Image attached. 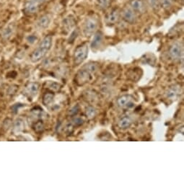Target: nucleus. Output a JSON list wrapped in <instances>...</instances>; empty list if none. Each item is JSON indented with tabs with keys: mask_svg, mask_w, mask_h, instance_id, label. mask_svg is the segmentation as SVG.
Instances as JSON below:
<instances>
[{
	"mask_svg": "<svg viewBox=\"0 0 184 184\" xmlns=\"http://www.w3.org/2000/svg\"><path fill=\"white\" fill-rule=\"evenodd\" d=\"M98 24V18L97 17L90 16L86 18L84 26H83V33L86 37H90L97 31Z\"/></svg>",
	"mask_w": 184,
	"mask_h": 184,
	"instance_id": "1",
	"label": "nucleus"
},
{
	"mask_svg": "<svg viewBox=\"0 0 184 184\" xmlns=\"http://www.w3.org/2000/svg\"><path fill=\"white\" fill-rule=\"evenodd\" d=\"M88 44L87 43H84L77 47L73 55L74 64L79 65L82 64L87 59V56H88Z\"/></svg>",
	"mask_w": 184,
	"mask_h": 184,
	"instance_id": "2",
	"label": "nucleus"
},
{
	"mask_svg": "<svg viewBox=\"0 0 184 184\" xmlns=\"http://www.w3.org/2000/svg\"><path fill=\"white\" fill-rule=\"evenodd\" d=\"M91 79H92V74H90L85 69H82L78 71L75 75V82L79 86L87 84L91 81Z\"/></svg>",
	"mask_w": 184,
	"mask_h": 184,
	"instance_id": "3",
	"label": "nucleus"
},
{
	"mask_svg": "<svg viewBox=\"0 0 184 184\" xmlns=\"http://www.w3.org/2000/svg\"><path fill=\"white\" fill-rule=\"evenodd\" d=\"M122 18L126 23L129 24H134L137 20V13L130 7H124L123 9L122 12Z\"/></svg>",
	"mask_w": 184,
	"mask_h": 184,
	"instance_id": "4",
	"label": "nucleus"
},
{
	"mask_svg": "<svg viewBox=\"0 0 184 184\" xmlns=\"http://www.w3.org/2000/svg\"><path fill=\"white\" fill-rule=\"evenodd\" d=\"M169 54L173 59H179L183 55V45L181 43H175L169 49Z\"/></svg>",
	"mask_w": 184,
	"mask_h": 184,
	"instance_id": "5",
	"label": "nucleus"
},
{
	"mask_svg": "<svg viewBox=\"0 0 184 184\" xmlns=\"http://www.w3.org/2000/svg\"><path fill=\"white\" fill-rule=\"evenodd\" d=\"M117 104L121 108H131L134 106L133 97L130 95H124L118 98L117 100Z\"/></svg>",
	"mask_w": 184,
	"mask_h": 184,
	"instance_id": "6",
	"label": "nucleus"
},
{
	"mask_svg": "<svg viewBox=\"0 0 184 184\" xmlns=\"http://www.w3.org/2000/svg\"><path fill=\"white\" fill-rule=\"evenodd\" d=\"M48 51L47 50L43 49L41 48H38L35 50L34 51L31 53V61L33 63H37L43 59L47 54Z\"/></svg>",
	"mask_w": 184,
	"mask_h": 184,
	"instance_id": "7",
	"label": "nucleus"
},
{
	"mask_svg": "<svg viewBox=\"0 0 184 184\" xmlns=\"http://www.w3.org/2000/svg\"><path fill=\"white\" fill-rule=\"evenodd\" d=\"M129 7L136 13H143L145 11V5L142 0H131L129 2Z\"/></svg>",
	"mask_w": 184,
	"mask_h": 184,
	"instance_id": "8",
	"label": "nucleus"
},
{
	"mask_svg": "<svg viewBox=\"0 0 184 184\" xmlns=\"http://www.w3.org/2000/svg\"><path fill=\"white\" fill-rule=\"evenodd\" d=\"M121 15V12L118 8L114 9L110 13L107 15L106 18H105V20H106V23L109 25H113L115 24L118 21L120 18Z\"/></svg>",
	"mask_w": 184,
	"mask_h": 184,
	"instance_id": "9",
	"label": "nucleus"
},
{
	"mask_svg": "<svg viewBox=\"0 0 184 184\" xmlns=\"http://www.w3.org/2000/svg\"><path fill=\"white\" fill-rule=\"evenodd\" d=\"M75 25H76V21L73 16L69 15L68 17H66V18H65L63 20L62 22L63 28H64V31H66V32H69L74 26H75Z\"/></svg>",
	"mask_w": 184,
	"mask_h": 184,
	"instance_id": "10",
	"label": "nucleus"
},
{
	"mask_svg": "<svg viewBox=\"0 0 184 184\" xmlns=\"http://www.w3.org/2000/svg\"><path fill=\"white\" fill-rule=\"evenodd\" d=\"M103 40V34L100 31H97L94 33V37L91 43V48L93 49H98L101 46Z\"/></svg>",
	"mask_w": 184,
	"mask_h": 184,
	"instance_id": "11",
	"label": "nucleus"
},
{
	"mask_svg": "<svg viewBox=\"0 0 184 184\" xmlns=\"http://www.w3.org/2000/svg\"><path fill=\"white\" fill-rule=\"evenodd\" d=\"M38 10V5L37 1H30L26 3L25 6V11L27 14L32 15L35 14Z\"/></svg>",
	"mask_w": 184,
	"mask_h": 184,
	"instance_id": "12",
	"label": "nucleus"
},
{
	"mask_svg": "<svg viewBox=\"0 0 184 184\" xmlns=\"http://www.w3.org/2000/svg\"><path fill=\"white\" fill-rule=\"evenodd\" d=\"M51 23V18L49 15H44L39 18L38 21V26L40 28L46 29L49 27Z\"/></svg>",
	"mask_w": 184,
	"mask_h": 184,
	"instance_id": "13",
	"label": "nucleus"
},
{
	"mask_svg": "<svg viewBox=\"0 0 184 184\" xmlns=\"http://www.w3.org/2000/svg\"><path fill=\"white\" fill-rule=\"evenodd\" d=\"M52 41H53V38H52L51 36H46L45 38L40 41L38 47L41 48L43 49L47 50V51H49L52 46Z\"/></svg>",
	"mask_w": 184,
	"mask_h": 184,
	"instance_id": "14",
	"label": "nucleus"
},
{
	"mask_svg": "<svg viewBox=\"0 0 184 184\" xmlns=\"http://www.w3.org/2000/svg\"><path fill=\"white\" fill-rule=\"evenodd\" d=\"M13 33H14V26L12 24H9L2 31V37L4 40H9L12 36Z\"/></svg>",
	"mask_w": 184,
	"mask_h": 184,
	"instance_id": "15",
	"label": "nucleus"
},
{
	"mask_svg": "<svg viewBox=\"0 0 184 184\" xmlns=\"http://www.w3.org/2000/svg\"><path fill=\"white\" fill-rule=\"evenodd\" d=\"M39 90V85L37 82H30L26 86V90L30 95H36Z\"/></svg>",
	"mask_w": 184,
	"mask_h": 184,
	"instance_id": "16",
	"label": "nucleus"
},
{
	"mask_svg": "<svg viewBox=\"0 0 184 184\" xmlns=\"http://www.w3.org/2000/svg\"><path fill=\"white\" fill-rule=\"evenodd\" d=\"M131 123H132V121H131V119L129 117L124 116L119 120L118 125L120 129H126L130 127V126L131 125Z\"/></svg>",
	"mask_w": 184,
	"mask_h": 184,
	"instance_id": "17",
	"label": "nucleus"
},
{
	"mask_svg": "<svg viewBox=\"0 0 184 184\" xmlns=\"http://www.w3.org/2000/svg\"><path fill=\"white\" fill-rule=\"evenodd\" d=\"M24 127H25V123L22 118H17L15 121L14 122V125H13V130L15 132L18 133L20 131H23Z\"/></svg>",
	"mask_w": 184,
	"mask_h": 184,
	"instance_id": "18",
	"label": "nucleus"
},
{
	"mask_svg": "<svg viewBox=\"0 0 184 184\" xmlns=\"http://www.w3.org/2000/svg\"><path fill=\"white\" fill-rule=\"evenodd\" d=\"M87 71H88L90 74H95L96 73L99 69V65L98 63L95 62H90L86 65H85L84 68Z\"/></svg>",
	"mask_w": 184,
	"mask_h": 184,
	"instance_id": "19",
	"label": "nucleus"
},
{
	"mask_svg": "<svg viewBox=\"0 0 184 184\" xmlns=\"http://www.w3.org/2000/svg\"><path fill=\"white\" fill-rule=\"evenodd\" d=\"M96 114H97V111L93 106H87L85 109V116L88 119H93Z\"/></svg>",
	"mask_w": 184,
	"mask_h": 184,
	"instance_id": "20",
	"label": "nucleus"
},
{
	"mask_svg": "<svg viewBox=\"0 0 184 184\" xmlns=\"http://www.w3.org/2000/svg\"><path fill=\"white\" fill-rule=\"evenodd\" d=\"M112 0H98V6L102 10H106L111 6Z\"/></svg>",
	"mask_w": 184,
	"mask_h": 184,
	"instance_id": "21",
	"label": "nucleus"
},
{
	"mask_svg": "<svg viewBox=\"0 0 184 184\" xmlns=\"http://www.w3.org/2000/svg\"><path fill=\"white\" fill-rule=\"evenodd\" d=\"M178 92H179V88L174 86L169 89L168 92H166V95L168 98H170V99H173L174 98L175 99V98H176V97H177Z\"/></svg>",
	"mask_w": 184,
	"mask_h": 184,
	"instance_id": "22",
	"label": "nucleus"
},
{
	"mask_svg": "<svg viewBox=\"0 0 184 184\" xmlns=\"http://www.w3.org/2000/svg\"><path fill=\"white\" fill-rule=\"evenodd\" d=\"M54 98V95L51 92H46L43 96V104L45 105H49L53 102Z\"/></svg>",
	"mask_w": 184,
	"mask_h": 184,
	"instance_id": "23",
	"label": "nucleus"
},
{
	"mask_svg": "<svg viewBox=\"0 0 184 184\" xmlns=\"http://www.w3.org/2000/svg\"><path fill=\"white\" fill-rule=\"evenodd\" d=\"M33 129H34L35 131L36 132H41V131H44V124L41 120H39L38 121L36 122L33 125Z\"/></svg>",
	"mask_w": 184,
	"mask_h": 184,
	"instance_id": "24",
	"label": "nucleus"
},
{
	"mask_svg": "<svg viewBox=\"0 0 184 184\" xmlns=\"http://www.w3.org/2000/svg\"><path fill=\"white\" fill-rule=\"evenodd\" d=\"M48 87L53 92H58L61 89V85L56 82H51L48 85Z\"/></svg>",
	"mask_w": 184,
	"mask_h": 184,
	"instance_id": "25",
	"label": "nucleus"
},
{
	"mask_svg": "<svg viewBox=\"0 0 184 184\" xmlns=\"http://www.w3.org/2000/svg\"><path fill=\"white\" fill-rule=\"evenodd\" d=\"M172 1L173 0H159L160 6L164 9H169L172 6Z\"/></svg>",
	"mask_w": 184,
	"mask_h": 184,
	"instance_id": "26",
	"label": "nucleus"
},
{
	"mask_svg": "<svg viewBox=\"0 0 184 184\" xmlns=\"http://www.w3.org/2000/svg\"><path fill=\"white\" fill-rule=\"evenodd\" d=\"M84 121L80 117H74L72 120V124L74 126H79L82 125Z\"/></svg>",
	"mask_w": 184,
	"mask_h": 184,
	"instance_id": "27",
	"label": "nucleus"
},
{
	"mask_svg": "<svg viewBox=\"0 0 184 184\" xmlns=\"http://www.w3.org/2000/svg\"><path fill=\"white\" fill-rule=\"evenodd\" d=\"M79 105H74V107H72L71 109H70L69 113L70 116H76V115H77L78 113H79Z\"/></svg>",
	"mask_w": 184,
	"mask_h": 184,
	"instance_id": "28",
	"label": "nucleus"
},
{
	"mask_svg": "<svg viewBox=\"0 0 184 184\" xmlns=\"http://www.w3.org/2000/svg\"><path fill=\"white\" fill-rule=\"evenodd\" d=\"M148 2L152 8L157 9L160 6L159 0H148Z\"/></svg>",
	"mask_w": 184,
	"mask_h": 184,
	"instance_id": "29",
	"label": "nucleus"
},
{
	"mask_svg": "<svg viewBox=\"0 0 184 184\" xmlns=\"http://www.w3.org/2000/svg\"><path fill=\"white\" fill-rule=\"evenodd\" d=\"M11 124H12V120L10 119V118H7L3 122V128L7 130L10 127Z\"/></svg>",
	"mask_w": 184,
	"mask_h": 184,
	"instance_id": "30",
	"label": "nucleus"
},
{
	"mask_svg": "<svg viewBox=\"0 0 184 184\" xmlns=\"http://www.w3.org/2000/svg\"><path fill=\"white\" fill-rule=\"evenodd\" d=\"M78 35V32L77 31H74L72 33L71 36L69 37V43H73L74 40H75V38H77Z\"/></svg>",
	"mask_w": 184,
	"mask_h": 184,
	"instance_id": "31",
	"label": "nucleus"
},
{
	"mask_svg": "<svg viewBox=\"0 0 184 184\" xmlns=\"http://www.w3.org/2000/svg\"><path fill=\"white\" fill-rule=\"evenodd\" d=\"M24 105L23 104H21V103H17V104H15L14 105H13L12 109V111L14 112L15 113H16L17 112H18V111L19 110L20 108H22L23 107Z\"/></svg>",
	"mask_w": 184,
	"mask_h": 184,
	"instance_id": "32",
	"label": "nucleus"
},
{
	"mask_svg": "<svg viewBox=\"0 0 184 184\" xmlns=\"http://www.w3.org/2000/svg\"><path fill=\"white\" fill-rule=\"evenodd\" d=\"M36 40H37V37L36 36H34V35H31V36L27 37V42L30 43V44H34L35 41H36Z\"/></svg>",
	"mask_w": 184,
	"mask_h": 184,
	"instance_id": "33",
	"label": "nucleus"
},
{
	"mask_svg": "<svg viewBox=\"0 0 184 184\" xmlns=\"http://www.w3.org/2000/svg\"><path fill=\"white\" fill-rule=\"evenodd\" d=\"M39 1H40V0H39Z\"/></svg>",
	"mask_w": 184,
	"mask_h": 184,
	"instance_id": "34",
	"label": "nucleus"
}]
</instances>
